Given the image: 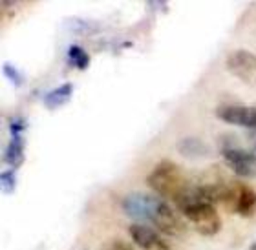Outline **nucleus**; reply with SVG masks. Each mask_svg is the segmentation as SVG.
<instances>
[{"instance_id": "1", "label": "nucleus", "mask_w": 256, "mask_h": 250, "mask_svg": "<svg viewBox=\"0 0 256 250\" xmlns=\"http://www.w3.org/2000/svg\"><path fill=\"white\" fill-rule=\"evenodd\" d=\"M146 185L160 197H172V199H176L188 187L182 170L168 159H163L156 165V168L146 177Z\"/></svg>"}, {"instance_id": "2", "label": "nucleus", "mask_w": 256, "mask_h": 250, "mask_svg": "<svg viewBox=\"0 0 256 250\" xmlns=\"http://www.w3.org/2000/svg\"><path fill=\"white\" fill-rule=\"evenodd\" d=\"M165 205V199L160 196H150V194H130L123 199V210L130 218L138 221H154L156 216L160 214L161 207Z\"/></svg>"}, {"instance_id": "3", "label": "nucleus", "mask_w": 256, "mask_h": 250, "mask_svg": "<svg viewBox=\"0 0 256 250\" xmlns=\"http://www.w3.org/2000/svg\"><path fill=\"white\" fill-rule=\"evenodd\" d=\"M180 212L196 227V230L202 236H214L218 234L220 229H222V219H220L214 205L196 203V205H190V207L183 208Z\"/></svg>"}, {"instance_id": "4", "label": "nucleus", "mask_w": 256, "mask_h": 250, "mask_svg": "<svg viewBox=\"0 0 256 250\" xmlns=\"http://www.w3.org/2000/svg\"><path fill=\"white\" fill-rule=\"evenodd\" d=\"M222 155H224L225 163L229 165L230 170L238 177L251 179L256 176V155L252 152H247V150L238 148V146H224Z\"/></svg>"}, {"instance_id": "5", "label": "nucleus", "mask_w": 256, "mask_h": 250, "mask_svg": "<svg viewBox=\"0 0 256 250\" xmlns=\"http://www.w3.org/2000/svg\"><path fill=\"white\" fill-rule=\"evenodd\" d=\"M227 69L230 73L238 77L246 84L256 86V55L247 51V49H236L229 53L227 60Z\"/></svg>"}, {"instance_id": "6", "label": "nucleus", "mask_w": 256, "mask_h": 250, "mask_svg": "<svg viewBox=\"0 0 256 250\" xmlns=\"http://www.w3.org/2000/svg\"><path fill=\"white\" fill-rule=\"evenodd\" d=\"M218 119L227 124L244 128H256V108L254 106H238V104H227L216 110Z\"/></svg>"}, {"instance_id": "7", "label": "nucleus", "mask_w": 256, "mask_h": 250, "mask_svg": "<svg viewBox=\"0 0 256 250\" xmlns=\"http://www.w3.org/2000/svg\"><path fill=\"white\" fill-rule=\"evenodd\" d=\"M128 234H130L132 241L139 247V249H143V250H170L165 241L160 238V234H158L154 229L146 227V225H141V223L130 225Z\"/></svg>"}, {"instance_id": "8", "label": "nucleus", "mask_w": 256, "mask_h": 250, "mask_svg": "<svg viewBox=\"0 0 256 250\" xmlns=\"http://www.w3.org/2000/svg\"><path fill=\"white\" fill-rule=\"evenodd\" d=\"M156 229L163 232L165 236H170V238H178L185 232V223L182 221V218L176 214V210L165 201V205L161 207L160 214L156 216V219L152 221Z\"/></svg>"}, {"instance_id": "9", "label": "nucleus", "mask_w": 256, "mask_h": 250, "mask_svg": "<svg viewBox=\"0 0 256 250\" xmlns=\"http://www.w3.org/2000/svg\"><path fill=\"white\" fill-rule=\"evenodd\" d=\"M178 152H180L183 157L198 159V157L208 155V146L198 137H183L178 141Z\"/></svg>"}, {"instance_id": "10", "label": "nucleus", "mask_w": 256, "mask_h": 250, "mask_svg": "<svg viewBox=\"0 0 256 250\" xmlns=\"http://www.w3.org/2000/svg\"><path fill=\"white\" fill-rule=\"evenodd\" d=\"M238 199H236V212L247 218L254 214L256 210V192L249 187H244V185H238Z\"/></svg>"}, {"instance_id": "11", "label": "nucleus", "mask_w": 256, "mask_h": 250, "mask_svg": "<svg viewBox=\"0 0 256 250\" xmlns=\"http://www.w3.org/2000/svg\"><path fill=\"white\" fill-rule=\"evenodd\" d=\"M4 161L11 168H18L24 161V139L22 135H11V141L4 152Z\"/></svg>"}, {"instance_id": "12", "label": "nucleus", "mask_w": 256, "mask_h": 250, "mask_svg": "<svg viewBox=\"0 0 256 250\" xmlns=\"http://www.w3.org/2000/svg\"><path fill=\"white\" fill-rule=\"evenodd\" d=\"M72 93H74V84L64 82V84H60L59 88H55V90L48 91V93L44 95V104H46V108H50V110L59 108L70 101Z\"/></svg>"}, {"instance_id": "13", "label": "nucleus", "mask_w": 256, "mask_h": 250, "mask_svg": "<svg viewBox=\"0 0 256 250\" xmlns=\"http://www.w3.org/2000/svg\"><path fill=\"white\" fill-rule=\"evenodd\" d=\"M68 60L72 66H75L77 69H86L90 66V55L86 53L84 49L74 44V46H70L68 49Z\"/></svg>"}, {"instance_id": "14", "label": "nucleus", "mask_w": 256, "mask_h": 250, "mask_svg": "<svg viewBox=\"0 0 256 250\" xmlns=\"http://www.w3.org/2000/svg\"><path fill=\"white\" fill-rule=\"evenodd\" d=\"M0 185L6 194H13L16 188V176L15 170H6L0 174Z\"/></svg>"}, {"instance_id": "15", "label": "nucleus", "mask_w": 256, "mask_h": 250, "mask_svg": "<svg viewBox=\"0 0 256 250\" xmlns=\"http://www.w3.org/2000/svg\"><path fill=\"white\" fill-rule=\"evenodd\" d=\"M2 69H4V75L8 77V80H10L11 84L15 86V88H20L22 82H24L20 71H18L15 66H11V64H4V68H2Z\"/></svg>"}, {"instance_id": "16", "label": "nucleus", "mask_w": 256, "mask_h": 250, "mask_svg": "<svg viewBox=\"0 0 256 250\" xmlns=\"http://www.w3.org/2000/svg\"><path fill=\"white\" fill-rule=\"evenodd\" d=\"M24 128H26V123H24V121H22L20 117L11 119V123H10L11 135H22V132H24Z\"/></svg>"}, {"instance_id": "17", "label": "nucleus", "mask_w": 256, "mask_h": 250, "mask_svg": "<svg viewBox=\"0 0 256 250\" xmlns=\"http://www.w3.org/2000/svg\"><path fill=\"white\" fill-rule=\"evenodd\" d=\"M110 250H132V249H130V247H128L126 243H123V241H116Z\"/></svg>"}, {"instance_id": "18", "label": "nucleus", "mask_w": 256, "mask_h": 250, "mask_svg": "<svg viewBox=\"0 0 256 250\" xmlns=\"http://www.w3.org/2000/svg\"><path fill=\"white\" fill-rule=\"evenodd\" d=\"M251 250H256V243H254V245H252V249Z\"/></svg>"}]
</instances>
